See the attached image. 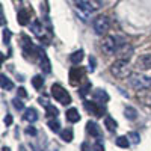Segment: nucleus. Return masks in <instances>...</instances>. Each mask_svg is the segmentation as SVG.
Instances as JSON below:
<instances>
[{"mask_svg": "<svg viewBox=\"0 0 151 151\" xmlns=\"http://www.w3.org/2000/svg\"><path fill=\"white\" fill-rule=\"evenodd\" d=\"M115 144H116L119 148H129L130 141H129V137H127V136H118V137H116V141H115Z\"/></svg>", "mask_w": 151, "mask_h": 151, "instance_id": "obj_22", "label": "nucleus"}, {"mask_svg": "<svg viewBox=\"0 0 151 151\" xmlns=\"http://www.w3.org/2000/svg\"><path fill=\"white\" fill-rule=\"evenodd\" d=\"M67 119H68L70 122H77V121H80V115H79L77 109H76V107L68 109V110H67Z\"/></svg>", "mask_w": 151, "mask_h": 151, "instance_id": "obj_14", "label": "nucleus"}, {"mask_svg": "<svg viewBox=\"0 0 151 151\" xmlns=\"http://www.w3.org/2000/svg\"><path fill=\"white\" fill-rule=\"evenodd\" d=\"M124 115H125V118H127V119L134 121V119H136V116H137V112H136V109H134V107L127 106V107H125V110H124Z\"/></svg>", "mask_w": 151, "mask_h": 151, "instance_id": "obj_18", "label": "nucleus"}, {"mask_svg": "<svg viewBox=\"0 0 151 151\" xmlns=\"http://www.w3.org/2000/svg\"><path fill=\"white\" fill-rule=\"evenodd\" d=\"M130 85L137 91H144V89L151 88V79L145 77V76H141V74H133V76H130Z\"/></svg>", "mask_w": 151, "mask_h": 151, "instance_id": "obj_3", "label": "nucleus"}, {"mask_svg": "<svg viewBox=\"0 0 151 151\" xmlns=\"http://www.w3.org/2000/svg\"><path fill=\"white\" fill-rule=\"evenodd\" d=\"M2 151H11V150H9L8 147H3V148H2Z\"/></svg>", "mask_w": 151, "mask_h": 151, "instance_id": "obj_39", "label": "nucleus"}, {"mask_svg": "<svg viewBox=\"0 0 151 151\" xmlns=\"http://www.w3.org/2000/svg\"><path fill=\"white\" fill-rule=\"evenodd\" d=\"M110 73L115 76L116 79H127V77L132 76V71H130V67L127 64V60H121V59H118L116 62L112 64Z\"/></svg>", "mask_w": 151, "mask_h": 151, "instance_id": "obj_1", "label": "nucleus"}, {"mask_svg": "<svg viewBox=\"0 0 151 151\" xmlns=\"http://www.w3.org/2000/svg\"><path fill=\"white\" fill-rule=\"evenodd\" d=\"M32 27H33V32H35V33H40L41 27H40V23H38V21H35V23H33V26H32Z\"/></svg>", "mask_w": 151, "mask_h": 151, "instance_id": "obj_33", "label": "nucleus"}, {"mask_svg": "<svg viewBox=\"0 0 151 151\" xmlns=\"http://www.w3.org/2000/svg\"><path fill=\"white\" fill-rule=\"evenodd\" d=\"M12 103H14V107H15L17 110H23V109H24V103L21 101L20 98H14V100H12Z\"/></svg>", "mask_w": 151, "mask_h": 151, "instance_id": "obj_29", "label": "nucleus"}, {"mask_svg": "<svg viewBox=\"0 0 151 151\" xmlns=\"http://www.w3.org/2000/svg\"><path fill=\"white\" fill-rule=\"evenodd\" d=\"M70 60L73 62L74 65L80 64V62L83 60V50H79V52H74V53L70 56Z\"/></svg>", "mask_w": 151, "mask_h": 151, "instance_id": "obj_20", "label": "nucleus"}, {"mask_svg": "<svg viewBox=\"0 0 151 151\" xmlns=\"http://www.w3.org/2000/svg\"><path fill=\"white\" fill-rule=\"evenodd\" d=\"M59 133H60V139L64 141V142H71L73 137H74L71 129H65V130H62V132H59Z\"/></svg>", "mask_w": 151, "mask_h": 151, "instance_id": "obj_19", "label": "nucleus"}, {"mask_svg": "<svg viewBox=\"0 0 151 151\" xmlns=\"http://www.w3.org/2000/svg\"><path fill=\"white\" fill-rule=\"evenodd\" d=\"M48 127L52 129L53 132H60V124H59V121H56V119H50L48 121Z\"/></svg>", "mask_w": 151, "mask_h": 151, "instance_id": "obj_26", "label": "nucleus"}, {"mask_svg": "<svg viewBox=\"0 0 151 151\" xmlns=\"http://www.w3.org/2000/svg\"><path fill=\"white\" fill-rule=\"evenodd\" d=\"M18 95H20V97H27L26 89H24V88H18Z\"/></svg>", "mask_w": 151, "mask_h": 151, "instance_id": "obj_36", "label": "nucleus"}, {"mask_svg": "<svg viewBox=\"0 0 151 151\" xmlns=\"http://www.w3.org/2000/svg\"><path fill=\"white\" fill-rule=\"evenodd\" d=\"M2 89L3 91H12L14 89V83H12L5 74H2Z\"/></svg>", "mask_w": 151, "mask_h": 151, "instance_id": "obj_21", "label": "nucleus"}, {"mask_svg": "<svg viewBox=\"0 0 151 151\" xmlns=\"http://www.w3.org/2000/svg\"><path fill=\"white\" fill-rule=\"evenodd\" d=\"M32 85L35 89H41L42 85H44V79H42V76H35V77L32 79Z\"/></svg>", "mask_w": 151, "mask_h": 151, "instance_id": "obj_23", "label": "nucleus"}, {"mask_svg": "<svg viewBox=\"0 0 151 151\" xmlns=\"http://www.w3.org/2000/svg\"><path fill=\"white\" fill-rule=\"evenodd\" d=\"M92 98L97 103H106V101H109V94L104 89H101V88H97L92 92Z\"/></svg>", "mask_w": 151, "mask_h": 151, "instance_id": "obj_9", "label": "nucleus"}, {"mask_svg": "<svg viewBox=\"0 0 151 151\" xmlns=\"http://www.w3.org/2000/svg\"><path fill=\"white\" fill-rule=\"evenodd\" d=\"M86 130H88V133H89L91 136L97 137V139H101V130H100V127H98V124H97V122H94V121H88V124H86Z\"/></svg>", "mask_w": 151, "mask_h": 151, "instance_id": "obj_10", "label": "nucleus"}, {"mask_svg": "<svg viewBox=\"0 0 151 151\" xmlns=\"http://www.w3.org/2000/svg\"><path fill=\"white\" fill-rule=\"evenodd\" d=\"M45 110H47V115H48V116H52V118H56V116L59 115L58 107H55L53 104H48V106L45 107Z\"/></svg>", "mask_w": 151, "mask_h": 151, "instance_id": "obj_25", "label": "nucleus"}, {"mask_svg": "<svg viewBox=\"0 0 151 151\" xmlns=\"http://www.w3.org/2000/svg\"><path fill=\"white\" fill-rule=\"evenodd\" d=\"M89 89H91V83H89V82H86V83L80 88V89H79V91H80V97H86L88 92H89Z\"/></svg>", "mask_w": 151, "mask_h": 151, "instance_id": "obj_27", "label": "nucleus"}, {"mask_svg": "<svg viewBox=\"0 0 151 151\" xmlns=\"http://www.w3.org/2000/svg\"><path fill=\"white\" fill-rule=\"evenodd\" d=\"M26 133H27V134H32V136H36V130H35L33 127H27V129H26Z\"/></svg>", "mask_w": 151, "mask_h": 151, "instance_id": "obj_35", "label": "nucleus"}, {"mask_svg": "<svg viewBox=\"0 0 151 151\" xmlns=\"http://www.w3.org/2000/svg\"><path fill=\"white\" fill-rule=\"evenodd\" d=\"M101 50L106 55H113L115 52H118V42L115 36H106L103 42H101Z\"/></svg>", "mask_w": 151, "mask_h": 151, "instance_id": "obj_7", "label": "nucleus"}, {"mask_svg": "<svg viewBox=\"0 0 151 151\" xmlns=\"http://www.w3.org/2000/svg\"><path fill=\"white\" fill-rule=\"evenodd\" d=\"M50 91H52V95L55 97V100L58 103H60V104H70L71 103V97H70V94H68V91L65 89L62 85H59V83H55V85H52V88H50Z\"/></svg>", "mask_w": 151, "mask_h": 151, "instance_id": "obj_2", "label": "nucleus"}, {"mask_svg": "<svg viewBox=\"0 0 151 151\" xmlns=\"http://www.w3.org/2000/svg\"><path fill=\"white\" fill-rule=\"evenodd\" d=\"M82 151H91L89 144H88V142H83V144H82Z\"/></svg>", "mask_w": 151, "mask_h": 151, "instance_id": "obj_37", "label": "nucleus"}, {"mask_svg": "<svg viewBox=\"0 0 151 151\" xmlns=\"http://www.w3.org/2000/svg\"><path fill=\"white\" fill-rule=\"evenodd\" d=\"M30 21V14L27 9H20L18 11V23L21 24V26H26V24H29Z\"/></svg>", "mask_w": 151, "mask_h": 151, "instance_id": "obj_12", "label": "nucleus"}, {"mask_svg": "<svg viewBox=\"0 0 151 151\" xmlns=\"http://www.w3.org/2000/svg\"><path fill=\"white\" fill-rule=\"evenodd\" d=\"M94 70H95V59L89 58V71H94Z\"/></svg>", "mask_w": 151, "mask_h": 151, "instance_id": "obj_32", "label": "nucleus"}, {"mask_svg": "<svg viewBox=\"0 0 151 151\" xmlns=\"http://www.w3.org/2000/svg\"><path fill=\"white\" fill-rule=\"evenodd\" d=\"M40 59H41V68L44 70V73H50V71H52V65H50V60H48V58L45 56V53L42 52V50H41Z\"/></svg>", "mask_w": 151, "mask_h": 151, "instance_id": "obj_15", "label": "nucleus"}, {"mask_svg": "<svg viewBox=\"0 0 151 151\" xmlns=\"http://www.w3.org/2000/svg\"><path fill=\"white\" fill-rule=\"evenodd\" d=\"M9 38H11V33H9L8 29H5V30H3V40H5V44L9 42Z\"/></svg>", "mask_w": 151, "mask_h": 151, "instance_id": "obj_31", "label": "nucleus"}, {"mask_svg": "<svg viewBox=\"0 0 151 151\" xmlns=\"http://www.w3.org/2000/svg\"><path fill=\"white\" fill-rule=\"evenodd\" d=\"M85 74H86V71L83 67H73L70 70V83L73 86L80 85L85 80Z\"/></svg>", "mask_w": 151, "mask_h": 151, "instance_id": "obj_5", "label": "nucleus"}, {"mask_svg": "<svg viewBox=\"0 0 151 151\" xmlns=\"http://www.w3.org/2000/svg\"><path fill=\"white\" fill-rule=\"evenodd\" d=\"M24 119H26L27 122H35L36 119H38V112L33 109V107H29V109H26L24 110Z\"/></svg>", "mask_w": 151, "mask_h": 151, "instance_id": "obj_13", "label": "nucleus"}, {"mask_svg": "<svg viewBox=\"0 0 151 151\" xmlns=\"http://www.w3.org/2000/svg\"><path fill=\"white\" fill-rule=\"evenodd\" d=\"M94 151H104V148H103V144H101V141H97V144L94 145Z\"/></svg>", "mask_w": 151, "mask_h": 151, "instance_id": "obj_30", "label": "nucleus"}, {"mask_svg": "<svg viewBox=\"0 0 151 151\" xmlns=\"http://www.w3.org/2000/svg\"><path fill=\"white\" fill-rule=\"evenodd\" d=\"M86 2H88V5H89V8H91V12L100 9V8H101V5H103L101 0H86Z\"/></svg>", "mask_w": 151, "mask_h": 151, "instance_id": "obj_24", "label": "nucleus"}, {"mask_svg": "<svg viewBox=\"0 0 151 151\" xmlns=\"http://www.w3.org/2000/svg\"><path fill=\"white\" fill-rule=\"evenodd\" d=\"M92 26H94V30L97 35H103L109 30V26H110V23H109V18L106 15H98L94 18L92 21Z\"/></svg>", "mask_w": 151, "mask_h": 151, "instance_id": "obj_4", "label": "nucleus"}, {"mask_svg": "<svg viewBox=\"0 0 151 151\" xmlns=\"http://www.w3.org/2000/svg\"><path fill=\"white\" fill-rule=\"evenodd\" d=\"M132 53H133V48L127 47V44H122L121 48L118 50V56H119L121 60H129L132 58Z\"/></svg>", "mask_w": 151, "mask_h": 151, "instance_id": "obj_11", "label": "nucleus"}, {"mask_svg": "<svg viewBox=\"0 0 151 151\" xmlns=\"http://www.w3.org/2000/svg\"><path fill=\"white\" fill-rule=\"evenodd\" d=\"M127 137L130 139V142H133V144H139V141H141L139 134H137L136 132H130V133L127 134Z\"/></svg>", "mask_w": 151, "mask_h": 151, "instance_id": "obj_28", "label": "nucleus"}, {"mask_svg": "<svg viewBox=\"0 0 151 151\" xmlns=\"http://www.w3.org/2000/svg\"><path fill=\"white\" fill-rule=\"evenodd\" d=\"M136 68L141 70V71H147L151 70V55H142L139 56V59L136 60Z\"/></svg>", "mask_w": 151, "mask_h": 151, "instance_id": "obj_8", "label": "nucleus"}, {"mask_svg": "<svg viewBox=\"0 0 151 151\" xmlns=\"http://www.w3.org/2000/svg\"><path fill=\"white\" fill-rule=\"evenodd\" d=\"M104 125L107 127V130H109V132H115V130L118 129L116 121L113 119L112 116H106V118H104Z\"/></svg>", "mask_w": 151, "mask_h": 151, "instance_id": "obj_16", "label": "nucleus"}, {"mask_svg": "<svg viewBox=\"0 0 151 151\" xmlns=\"http://www.w3.org/2000/svg\"><path fill=\"white\" fill-rule=\"evenodd\" d=\"M5 124L6 125H11L12 124V115H9V113H8V115L5 116Z\"/></svg>", "mask_w": 151, "mask_h": 151, "instance_id": "obj_34", "label": "nucleus"}, {"mask_svg": "<svg viewBox=\"0 0 151 151\" xmlns=\"http://www.w3.org/2000/svg\"><path fill=\"white\" fill-rule=\"evenodd\" d=\"M85 109L91 113V115L97 116V118H101L104 115V106L101 103H97V101H85Z\"/></svg>", "mask_w": 151, "mask_h": 151, "instance_id": "obj_6", "label": "nucleus"}, {"mask_svg": "<svg viewBox=\"0 0 151 151\" xmlns=\"http://www.w3.org/2000/svg\"><path fill=\"white\" fill-rule=\"evenodd\" d=\"M40 103H41V104H42V106H44V107H47V106H48V104H50V103H48V101H47V98H42V97H41V98H40Z\"/></svg>", "mask_w": 151, "mask_h": 151, "instance_id": "obj_38", "label": "nucleus"}, {"mask_svg": "<svg viewBox=\"0 0 151 151\" xmlns=\"http://www.w3.org/2000/svg\"><path fill=\"white\" fill-rule=\"evenodd\" d=\"M74 5H76L77 9L83 11L85 14H89L91 12V8H89V5H88V2H83V0H74Z\"/></svg>", "mask_w": 151, "mask_h": 151, "instance_id": "obj_17", "label": "nucleus"}]
</instances>
